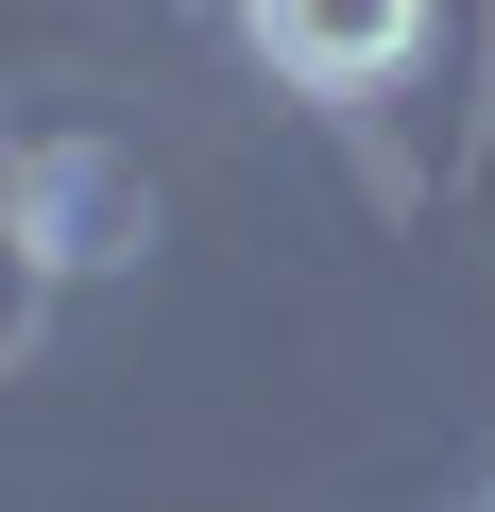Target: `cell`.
<instances>
[{
  "label": "cell",
  "mask_w": 495,
  "mask_h": 512,
  "mask_svg": "<svg viewBox=\"0 0 495 512\" xmlns=\"http://www.w3.org/2000/svg\"><path fill=\"white\" fill-rule=\"evenodd\" d=\"M239 35H257L291 86L359 103V86H393V69L427 52V0H239Z\"/></svg>",
  "instance_id": "obj_1"
}]
</instances>
